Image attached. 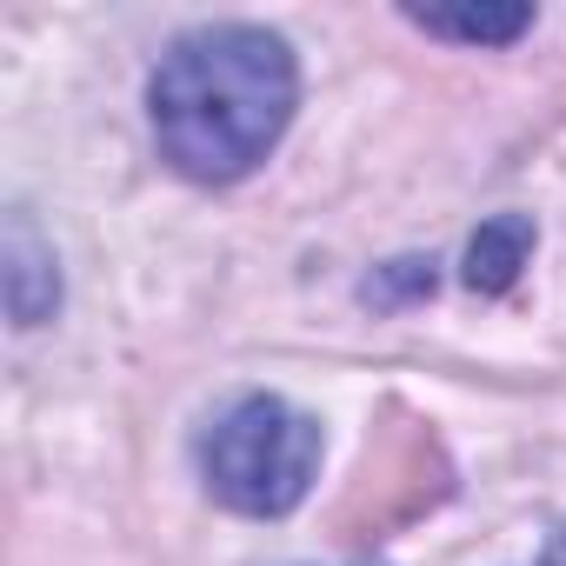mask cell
<instances>
[{
  "label": "cell",
  "instance_id": "obj_1",
  "mask_svg": "<svg viewBox=\"0 0 566 566\" xmlns=\"http://www.w3.org/2000/svg\"><path fill=\"white\" fill-rule=\"evenodd\" d=\"M294 101H301V74L287 41L247 21L180 34L147 81L160 154L207 187L253 174L273 154V140L287 134Z\"/></svg>",
  "mask_w": 566,
  "mask_h": 566
},
{
  "label": "cell",
  "instance_id": "obj_2",
  "mask_svg": "<svg viewBox=\"0 0 566 566\" xmlns=\"http://www.w3.org/2000/svg\"><path fill=\"white\" fill-rule=\"evenodd\" d=\"M321 420L287 407L280 394H240L207 433H200V473L207 493L233 513L273 520L294 513L321 473Z\"/></svg>",
  "mask_w": 566,
  "mask_h": 566
},
{
  "label": "cell",
  "instance_id": "obj_3",
  "mask_svg": "<svg viewBox=\"0 0 566 566\" xmlns=\"http://www.w3.org/2000/svg\"><path fill=\"white\" fill-rule=\"evenodd\" d=\"M8 307H14L21 327H41V321L61 307L54 253L41 247V233H34L28 213H8Z\"/></svg>",
  "mask_w": 566,
  "mask_h": 566
},
{
  "label": "cell",
  "instance_id": "obj_4",
  "mask_svg": "<svg viewBox=\"0 0 566 566\" xmlns=\"http://www.w3.org/2000/svg\"><path fill=\"white\" fill-rule=\"evenodd\" d=\"M526 253H533V220L526 213L486 220L473 233V247H467V287L473 294H506L520 280V266H526Z\"/></svg>",
  "mask_w": 566,
  "mask_h": 566
},
{
  "label": "cell",
  "instance_id": "obj_5",
  "mask_svg": "<svg viewBox=\"0 0 566 566\" xmlns=\"http://www.w3.org/2000/svg\"><path fill=\"white\" fill-rule=\"evenodd\" d=\"M413 28L440 34V41H473V48H506L533 28L526 8H467V14H447V8H407Z\"/></svg>",
  "mask_w": 566,
  "mask_h": 566
},
{
  "label": "cell",
  "instance_id": "obj_6",
  "mask_svg": "<svg viewBox=\"0 0 566 566\" xmlns=\"http://www.w3.org/2000/svg\"><path fill=\"white\" fill-rule=\"evenodd\" d=\"M539 566H566V533H559V539L546 546V559H539Z\"/></svg>",
  "mask_w": 566,
  "mask_h": 566
},
{
  "label": "cell",
  "instance_id": "obj_7",
  "mask_svg": "<svg viewBox=\"0 0 566 566\" xmlns=\"http://www.w3.org/2000/svg\"><path fill=\"white\" fill-rule=\"evenodd\" d=\"M360 566H374V559H360Z\"/></svg>",
  "mask_w": 566,
  "mask_h": 566
}]
</instances>
